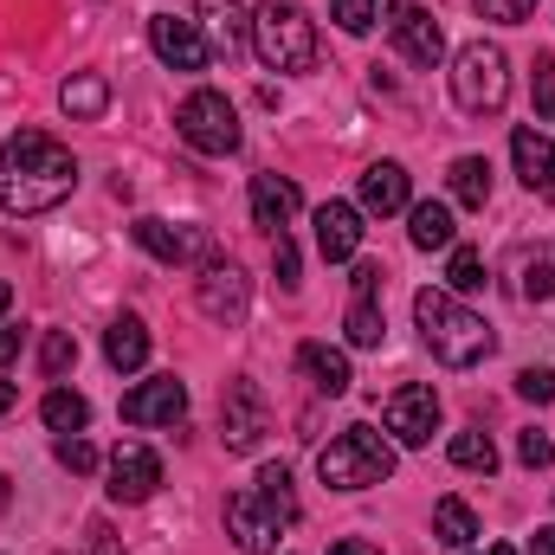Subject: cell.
I'll use <instances>...</instances> for the list:
<instances>
[{
  "label": "cell",
  "instance_id": "cell-1",
  "mask_svg": "<svg viewBox=\"0 0 555 555\" xmlns=\"http://www.w3.org/2000/svg\"><path fill=\"white\" fill-rule=\"evenodd\" d=\"M72 188H78V162L65 142H52L46 130H20L0 142V214L13 220L52 214Z\"/></svg>",
  "mask_w": 555,
  "mask_h": 555
},
{
  "label": "cell",
  "instance_id": "cell-2",
  "mask_svg": "<svg viewBox=\"0 0 555 555\" xmlns=\"http://www.w3.org/2000/svg\"><path fill=\"white\" fill-rule=\"evenodd\" d=\"M414 323H420V343L433 349L439 369H478L498 349V330L472 304H459L452 291H439V284L414 297Z\"/></svg>",
  "mask_w": 555,
  "mask_h": 555
},
{
  "label": "cell",
  "instance_id": "cell-3",
  "mask_svg": "<svg viewBox=\"0 0 555 555\" xmlns=\"http://www.w3.org/2000/svg\"><path fill=\"white\" fill-rule=\"evenodd\" d=\"M317 478L330 491H369V485H388L395 478V446L375 433V426H343L323 452H317Z\"/></svg>",
  "mask_w": 555,
  "mask_h": 555
},
{
  "label": "cell",
  "instance_id": "cell-4",
  "mask_svg": "<svg viewBox=\"0 0 555 555\" xmlns=\"http://www.w3.org/2000/svg\"><path fill=\"white\" fill-rule=\"evenodd\" d=\"M253 52L266 59V72H310L317 65V20L297 0H266L253 13Z\"/></svg>",
  "mask_w": 555,
  "mask_h": 555
},
{
  "label": "cell",
  "instance_id": "cell-5",
  "mask_svg": "<svg viewBox=\"0 0 555 555\" xmlns=\"http://www.w3.org/2000/svg\"><path fill=\"white\" fill-rule=\"evenodd\" d=\"M504 98H511V59H504V46H491V39L459 46V59H452V104L465 117H498Z\"/></svg>",
  "mask_w": 555,
  "mask_h": 555
},
{
  "label": "cell",
  "instance_id": "cell-6",
  "mask_svg": "<svg viewBox=\"0 0 555 555\" xmlns=\"http://www.w3.org/2000/svg\"><path fill=\"white\" fill-rule=\"evenodd\" d=\"M175 130L188 149H201V155H233L246 130H240V111H233V98L227 91H188L181 98V111H175Z\"/></svg>",
  "mask_w": 555,
  "mask_h": 555
},
{
  "label": "cell",
  "instance_id": "cell-7",
  "mask_svg": "<svg viewBox=\"0 0 555 555\" xmlns=\"http://www.w3.org/2000/svg\"><path fill=\"white\" fill-rule=\"evenodd\" d=\"M266 433H272V408H266L259 382L233 375V382L220 388V446H227V452H259Z\"/></svg>",
  "mask_w": 555,
  "mask_h": 555
},
{
  "label": "cell",
  "instance_id": "cell-8",
  "mask_svg": "<svg viewBox=\"0 0 555 555\" xmlns=\"http://www.w3.org/2000/svg\"><path fill=\"white\" fill-rule=\"evenodd\" d=\"M194 304H201V317H214V323H246V304H253V278L240 272L233 259H207L201 266V278H194Z\"/></svg>",
  "mask_w": 555,
  "mask_h": 555
},
{
  "label": "cell",
  "instance_id": "cell-9",
  "mask_svg": "<svg viewBox=\"0 0 555 555\" xmlns=\"http://www.w3.org/2000/svg\"><path fill=\"white\" fill-rule=\"evenodd\" d=\"M130 233H137L142 253L162 259V266H207V259H214V233H207V227H168V220L142 214Z\"/></svg>",
  "mask_w": 555,
  "mask_h": 555
},
{
  "label": "cell",
  "instance_id": "cell-10",
  "mask_svg": "<svg viewBox=\"0 0 555 555\" xmlns=\"http://www.w3.org/2000/svg\"><path fill=\"white\" fill-rule=\"evenodd\" d=\"M388 39L414 59L420 72H433V65L446 59V33H439V20H433L420 0H388Z\"/></svg>",
  "mask_w": 555,
  "mask_h": 555
},
{
  "label": "cell",
  "instance_id": "cell-11",
  "mask_svg": "<svg viewBox=\"0 0 555 555\" xmlns=\"http://www.w3.org/2000/svg\"><path fill=\"white\" fill-rule=\"evenodd\" d=\"M149 46H155V59L168 72H207V59H214L201 20H175V13H155L149 20Z\"/></svg>",
  "mask_w": 555,
  "mask_h": 555
},
{
  "label": "cell",
  "instance_id": "cell-12",
  "mask_svg": "<svg viewBox=\"0 0 555 555\" xmlns=\"http://www.w3.org/2000/svg\"><path fill=\"white\" fill-rule=\"evenodd\" d=\"M162 491V459L142 446V439H124L111 452V498L117 504H149Z\"/></svg>",
  "mask_w": 555,
  "mask_h": 555
},
{
  "label": "cell",
  "instance_id": "cell-13",
  "mask_svg": "<svg viewBox=\"0 0 555 555\" xmlns=\"http://www.w3.org/2000/svg\"><path fill=\"white\" fill-rule=\"evenodd\" d=\"M382 420H388V433L401 439V446H433V433H439V395L433 388H395L388 395V408H382Z\"/></svg>",
  "mask_w": 555,
  "mask_h": 555
},
{
  "label": "cell",
  "instance_id": "cell-14",
  "mask_svg": "<svg viewBox=\"0 0 555 555\" xmlns=\"http://www.w3.org/2000/svg\"><path fill=\"white\" fill-rule=\"evenodd\" d=\"M124 420L130 426H181L188 420V388L175 375H149L142 388L124 395Z\"/></svg>",
  "mask_w": 555,
  "mask_h": 555
},
{
  "label": "cell",
  "instance_id": "cell-15",
  "mask_svg": "<svg viewBox=\"0 0 555 555\" xmlns=\"http://www.w3.org/2000/svg\"><path fill=\"white\" fill-rule=\"evenodd\" d=\"M227 537L246 555H272L278 537H284V524L259 504V491H233V498H227Z\"/></svg>",
  "mask_w": 555,
  "mask_h": 555
},
{
  "label": "cell",
  "instance_id": "cell-16",
  "mask_svg": "<svg viewBox=\"0 0 555 555\" xmlns=\"http://www.w3.org/2000/svg\"><path fill=\"white\" fill-rule=\"evenodd\" d=\"M356 207L375 214V220L408 214V207H414V201H408V168H401V162H369L362 181H356Z\"/></svg>",
  "mask_w": 555,
  "mask_h": 555
},
{
  "label": "cell",
  "instance_id": "cell-17",
  "mask_svg": "<svg viewBox=\"0 0 555 555\" xmlns=\"http://www.w3.org/2000/svg\"><path fill=\"white\" fill-rule=\"evenodd\" d=\"M362 207H349V201H323L317 207V253L330 259V266H343V259H356L362 253Z\"/></svg>",
  "mask_w": 555,
  "mask_h": 555
},
{
  "label": "cell",
  "instance_id": "cell-18",
  "mask_svg": "<svg viewBox=\"0 0 555 555\" xmlns=\"http://www.w3.org/2000/svg\"><path fill=\"white\" fill-rule=\"evenodd\" d=\"M511 162H517V175H524L530 194H550L555 188V142H550L543 124H524V130L511 137Z\"/></svg>",
  "mask_w": 555,
  "mask_h": 555
},
{
  "label": "cell",
  "instance_id": "cell-19",
  "mask_svg": "<svg viewBox=\"0 0 555 555\" xmlns=\"http://www.w3.org/2000/svg\"><path fill=\"white\" fill-rule=\"evenodd\" d=\"M297 214H304L297 181H284V175H253V220H259L266 233H284Z\"/></svg>",
  "mask_w": 555,
  "mask_h": 555
},
{
  "label": "cell",
  "instance_id": "cell-20",
  "mask_svg": "<svg viewBox=\"0 0 555 555\" xmlns=\"http://www.w3.org/2000/svg\"><path fill=\"white\" fill-rule=\"evenodd\" d=\"M297 375H304L317 395H330V401L349 395V382H356V375H349V356L330 349V343H297Z\"/></svg>",
  "mask_w": 555,
  "mask_h": 555
},
{
  "label": "cell",
  "instance_id": "cell-21",
  "mask_svg": "<svg viewBox=\"0 0 555 555\" xmlns=\"http://www.w3.org/2000/svg\"><path fill=\"white\" fill-rule=\"evenodd\" d=\"M59 111H65L72 124H98V117L111 111V78H104V72H72V78L59 85Z\"/></svg>",
  "mask_w": 555,
  "mask_h": 555
},
{
  "label": "cell",
  "instance_id": "cell-22",
  "mask_svg": "<svg viewBox=\"0 0 555 555\" xmlns=\"http://www.w3.org/2000/svg\"><path fill=\"white\" fill-rule=\"evenodd\" d=\"M194 13L207 20V33H214V52H240L246 46V33H253V13H246V0H194Z\"/></svg>",
  "mask_w": 555,
  "mask_h": 555
},
{
  "label": "cell",
  "instance_id": "cell-23",
  "mask_svg": "<svg viewBox=\"0 0 555 555\" xmlns=\"http://www.w3.org/2000/svg\"><path fill=\"white\" fill-rule=\"evenodd\" d=\"M104 362H111L117 375H137L142 362H149V323H142V317L124 310V317L104 330Z\"/></svg>",
  "mask_w": 555,
  "mask_h": 555
},
{
  "label": "cell",
  "instance_id": "cell-24",
  "mask_svg": "<svg viewBox=\"0 0 555 555\" xmlns=\"http://www.w3.org/2000/svg\"><path fill=\"white\" fill-rule=\"evenodd\" d=\"M511 278H517V297H524V304H550L555 297V240L524 246L517 266H511Z\"/></svg>",
  "mask_w": 555,
  "mask_h": 555
},
{
  "label": "cell",
  "instance_id": "cell-25",
  "mask_svg": "<svg viewBox=\"0 0 555 555\" xmlns=\"http://www.w3.org/2000/svg\"><path fill=\"white\" fill-rule=\"evenodd\" d=\"M408 240H414L420 253H452V240H459L452 207L446 201H414L408 207Z\"/></svg>",
  "mask_w": 555,
  "mask_h": 555
},
{
  "label": "cell",
  "instance_id": "cell-26",
  "mask_svg": "<svg viewBox=\"0 0 555 555\" xmlns=\"http://www.w3.org/2000/svg\"><path fill=\"white\" fill-rule=\"evenodd\" d=\"M446 188H452L459 207L485 214V207H491V162H485V155H459V162L446 168Z\"/></svg>",
  "mask_w": 555,
  "mask_h": 555
},
{
  "label": "cell",
  "instance_id": "cell-27",
  "mask_svg": "<svg viewBox=\"0 0 555 555\" xmlns=\"http://www.w3.org/2000/svg\"><path fill=\"white\" fill-rule=\"evenodd\" d=\"M433 530H439L446 550H478V517H472L465 498H439L433 504Z\"/></svg>",
  "mask_w": 555,
  "mask_h": 555
},
{
  "label": "cell",
  "instance_id": "cell-28",
  "mask_svg": "<svg viewBox=\"0 0 555 555\" xmlns=\"http://www.w3.org/2000/svg\"><path fill=\"white\" fill-rule=\"evenodd\" d=\"M39 420H46L52 433H85V426H91V401H85L78 388H52V395L39 401Z\"/></svg>",
  "mask_w": 555,
  "mask_h": 555
},
{
  "label": "cell",
  "instance_id": "cell-29",
  "mask_svg": "<svg viewBox=\"0 0 555 555\" xmlns=\"http://www.w3.org/2000/svg\"><path fill=\"white\" fill-rule=\"evenodd\" d=\"M253 491H259V504L272 511L278 524H284V530L297 524V491H291V472H284V465H259V478H253Z\"/></svg>",
  "mask_w": 555,
  "mask_h": 555
},
{
  "label": "cell",
  "instance_id": "cell-30",
  "mask_svg": "<svg viewBox=\"0 0 555 555\" xmlns=\"http://www.w3.org/2000/svg\"><path fill=\"white\" fill-rule=\"evenodd\" d=\"M343 330H349V343H356V349H382V336H388L382 297H349V317H343Z\"/></svg>",
  "mask_w": 555,
  "mask_h": 555
},
{
  "label": "cell",
  "instance_id": "cell-31",
  "mask_svg": "<svg viewBox=\"0 0 555 555\" xmlns=\"http://www.w3.org/2000/svg\"><path fill=\"white\" fill-rule=\"evenodd\" d=\"M446 452H452V465H459V472H485V478L498 472V446H491V433H478V426H472V433H452V446H446Z\"/></svg>",
  "mask_w": 555,
  "mask_h": 555
},
{
  "label": "cell",
  "instance_id": "cell-32",
  "mask_svg": "<svg viewBox=\"0 0 555 555\" xmlns=\"http://www.w3.org/2000/svg\"><path fill=\"white\" fill-rule=\"evenodd\" d=\"M39 369H46V382H65V375L78 369V336H72V330H46V343H39Z\"/></svg>",
  "mask_w": 555,
  "mask_h": 555
},
{
  "label": "cell",
  "instance_id": "cell-33",
  "mask_svg": "<svg viewBox=\"0 0 555 555\" xmlns=\"http://www.w3.org/2000/svg\"><path fill=\"white\" fill-rule=\"evenodd\" d=\"M446 291H452V297H472V291H485V253H472V246H452V259H446Z\"/></svg>",
  "mask_w": 555,
  "mask_h": 555
},
{
  "label": "cell",
  "instance_id": "cell-34",
  "mask_svg": "<svg viewBox=\"0 0 555 555\" xmlns=\"http://www.w3.org/2000/svg\"><path fill=\"white\" fill-rule=\"evenodd\" d=\"M530 98H537V117L555 124V59L550 52H537V65H530Z\"/></svg>",
  "mask_w": 555,
  "mask_h": 555
},
{
  "label": "cell",
  "instance_id": "cell-35",
  "mask_svg": "<svg viewBox=\"0 0 555 555\" xmlns=\"http://www.w3.org/2000/svg\"><path fill=\"white\" fill-rule=\"evenodd\" d=\"M52 452H59V465H65V472H78V478H85V472H98V446H91L85 433H59V446H52Z\"/></svg>",
  "mask_w": 555,
  "mask_h": 555
},
{
  "label": "cell",
  "instance_id": "cell-36",
  "mask_svg": "<svg viewBox=\"0 0 555 555\" xmlns=\"http://www.w3.org/2000/svg\"><path fill=\"white\" fill-rule=\"evenodd\" d=\"M330 20H336L343 33H356V39H362L382 13H375V0H330Z\"/></svg>",
  "mask_w": 555,
  "mask_h": 555
},
{
  "label": "cell",
  "instance_id": "cell-37",
  "mask_svg": "<svg viewBox=\"0 0 555 555\" xmlns=\"http://www.w3.org/2000/svg\"><path fill=\"white\" fill-rule=\"evenodd\" d=\"M478 7V20H498V26H524V20H537V0H472Z\"/></svg>",
  "mask_w": 555,
  "mask_h": 555
},
{
  "label": "cell",
  "instance_id": "cell-38",
  "mask_svg": "<svg viewBox=\"0 0 555 555\" xmlns=\"http://www.w3.org/2000/svg\"><path fill=\"white\" fill-rule=\"evenodd\" d=\"M517 395L537 401V408H550L555 401V369H524V375H517Z\"/></svg>",
  "mask_w": 555,
  "mask_h": 555
},
{
  "label": "cell",
  "instance_id": "cell-39",
  "mask_svg": "<svg viewBox=\"0 0 555 555\" xmlns=\"http://www.w3.org/2000/svg\"><path fill=\"white\" fill-rule=\"evenodd\" d=\"M272 272L284 291H297V246H291V233H272Z\"/></svg>",
  "mask_w": 555,
  "mask_h": 555
},
{
  "label": "cell",
  "instance_id": "cell-40",
  "mask_svg": "<svg viewBox=\"0 0 555 555\" xmlns=\"http://www.w3.org/2000/svg\"><path fill=\"white\" fill-rule=\"evenodd\" d=\"M517 459H524L530 472H537V465H550V459H555L550 433H537V426H530V433H517Z\"/></svg>",
  "mask_w": 555,
  "mask_h": 555
},
{
  "label": "cell",
  "instance_id": "cell-41",
  "mask_svg": "<svg viewBox=\"0 0 555 555\" xmlns=\"http://www.w3.org/2000/svg\"><path fill=\"white\" fill-rule=\"evenodd\" d=\"M78 555H124V543L111 537V524H91V530H85V550H78Z\"/></svg>",
  "mask_w": 555,
  "mask_h": 555
},
{
  "label": "cell",
  "instance_id": "cell-42",
  "mask_svg": "<svg viewBox=\"0 0 555 555\" xmlns=\"http://www.w3.org/2000/svg\"><path fill=\"white\" fill-rule=\"evenodd\" d=\"M349 284H356V297H382V266H369V259H362Z\"/></svg>",
  "mask_w": 555,
  "mask_h": 555
},
{
  "label": "cell",
  "instance_id": "cell-43",
  "mask_svg": "<svg viewBox=\"0 0 555 555\" xmlns=\"http://www.w3.org/2000/svg\"><path fill=\"white\" fill-rule=\"evenodd\" d=\"M330 555H382V550H375V543H362V537H343Z\"/></svg>",
  "mask_w": 555,
  "mask_h": 555
},
{
  "label": "cell",
  "instance_id": "cell-44",
  "mask_svg": "<svg viewBox=\"0 0 555 555\" xmlns=\"http://www.w3.org/2000/svg\"><path fill=\"white\" fill-rule=\"evenodd\" d=\"M13 356H20V330H0V369H7Z\"/></svg>",
  "mask_w": 555,
  "mask_h": 555
},
{
  "label": "cell",
  "instance_id": "cell-45",
  "mask_svg": "<svg viewBox=\"0 0 555 555\" xmlns=\"http://www.w3.org/2000/svg\"><path fill=\"white\" fill-rule=\"evenodd\" d=\"M530 555H555V524H550V530H537V537H530Z\"/></svg>",
  "mask_w": 555,
  "mask_h": 555
},
{
  "label": "cell",
  "instance_id": "cell-46",
  "mask_svg": "<svg viewBox=\"0 0 555 555\" xmlns=\"http://www.w3.org/2000/svg\"><path fill=\"white\" fill-rule=\"evenodd\" d=\"M13 401H20V395H13V382H0V414H13Z\"/></svg>",
  "mask_w": 555,
  "mask_h": 555
},
{
  "label": "cell",
  "instance_id": "cell-47",
  "mask_svg": "<svg viewBox=\"0 0 555 555\" xmlns=\"http://www.w3.org/2000/svg\"><path fill=\"white\" fill-rule=\"evenodd\" d=\"M465 555H517V550H504V543H491V550H465Z\"/></svg>",
  "mask_w": 555,
  "mask_h": 555
},
{
  "label": "cell",
  "instance_id": "cell-48",
  "mask_svg": "<svg viewBox=\"0 0 555 555\" xmlns=\"http://www.w3.org/2000/svg\"><path fill=\"white\" fill-rule=\"evenodd\" d=\"M7 304H13V291H7V284H0V317H7Z\"/></svg>",
  "mask_w": 555,
  "mask_h": 555
},
{
  "label": "cell",
  "instance_id": "cell-49",
  "mask_svg": "<svg viewBox=\"0 0 555 555\" xmlns=\"http://www.w3.org/2000/svg\"><path fill=\"white\" fill-rule=\"evenodd\" d=\"M0 511H7V472H0Z\"/></svg>",
  "mask_w": 555,
  "mask_h": 555
},
{
  "label": "cell",
  "instance_id": "cell-50",
  "mask_svg": "<svg viewBox=\"0 0 555 555\" xmlns=\"http://www.w3.org/2000/svg\"><path fill=\"white\" fill-rule=\"evenodd\" d=\"M550 201H555V188H550Z\"/></svg>",
  "mask_w": 555,
  "mask_h": 555
}]
</instances>
